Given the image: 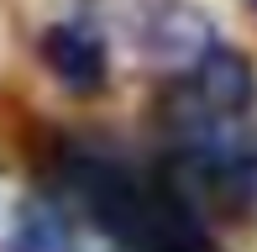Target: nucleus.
I'll return each mask as SVG.
<instances>
[{
  "label": "nucleus",
  "instance_id": "nucleus-1",
  "mask_svg": "<svg viewBox=\"0 0 257 252\" xmlns=\"http://www.w3.org/2000/svg\"><path fill=\"white\" fill-rule=\"evenodd\" d=\"M63 184L79 210L126 252H210L189 200L163 179H137L110 158H68Z\"/></svg>",
  "mask_w": 257,
  "mask_h": 252
},
{
  "label": "nucleus",
  "instance_id": "nucleus-2",
  "mask_svg": "<svg viewBox=\"0 0 257 252\" xmlns=\"http://www.w3.org/2000/svg\"><path fill=\"white\" fill-rule=\"evenodd\" d=\"M42 63H48L53 79L63 89H74V95H95V89H105V74H110L105 42L89 27H79V21H58V27L42 32Z\"/></svg>",
  "mask_w": 257,
  "mask_h": 252
}]
</instances>
